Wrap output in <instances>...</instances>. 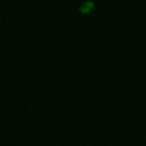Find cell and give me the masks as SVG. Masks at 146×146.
<instances>
[{
    "instance_id": "obj_1",
    "label": "cell",
    "mask_w": 146,
    "mask_h": 146,
    "mask_svg": "<svg viewBox=\"0 0 146 146\" xmlns=\"http://www.w3.org/2000/svg\"><path fill=\"white\" fill-rule=\"evenodd\" d=\"M92 9H94V2H91V1L84 2V3L81 6V8H80L81 13H83V14H88V13H90Z\"/></svg>"
}]
</instances>
